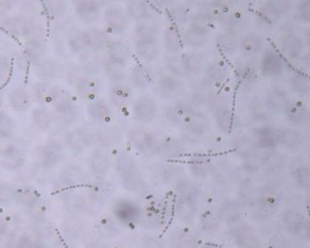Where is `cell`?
<instances>
[{
	"instance_id": "obj_1",
	"label": "cell",
	"mask_w": 310,
	"mask_h": 248,
	"mask_svg": "<svg viewBox=\"0 0 310 248\" xmlns=\"http://www.w3.org/2000/svg\"><path fill=\"white\" fill-rule=\"evenodd\" d=\"M166 66L170 74L182 79L200 74L206 66L202 57L190 52L186 54L170 55L166 60Z\"/></svg>"
},
{
	"instance_id": "obj_25",
	"label": "cell",
	"mask_w": 310,
	"mask_h": 248,
	"mask_svg": "<svg viewBox=\"0 0 310 248\" xmlns=\"http://www.w3.org/2000/svg\"><path fill=\"white\" fill-rule=\"evenodd\" d=\"M15 197V193L11 186L6 184H0V204H9Z\"/></svg>"
},
{
	"instance_id": "obj_24",
	"label": "cell",
	"mask_w": 310,
	"mask_h": 248,
	"mask_svg": "<svg viewBox=\"0 0 310 248\" xmlns=\"http://www.w3.org/2000/svg\"><path fill=\"white\" fill-rule=\"evenodd\" d=\"M50 115L44 108H37L33 112V120L38 128L46 129L50 125Z\"/></svg>"
},
{
	"instance_id": "obj_11",
	"label": "cell",
	"mask_w": 310,
	"mask_h": 248,
	"mask_svg": "<svg viewBox=\"0 0 310 248\" xmlns=\"http://www.w3.org/2000/svg\"><path fill=\"white\" fill-rule=\"evenodd\" d=\"M102 66L107 79L112 82L118 84L126 79V64L105 57L102 62Z\"/></svg>"
},
{
	"instance_id": "obj_26",
	"label": "cell",
	"mask_w": 310,
	"mask_h": 248,
	"mask_svg": "<svg viewBox=\"0 0 310 248\" xmlns=\"http://www.w3.org/2000/svg\"><path fill=\"white\" fill-rule=\"evenodd\" d=\"M219 45L222 50H225L226 52H229L230 50L233 48L234 43L232 42V37L226 34H222L219 36Z\"/></svg>"
},
{
	"instance_id": "obj_9",
	"label": "cell",
	"mask_w": 310,
	"mask_h": 248,
	"mask_svg": "<svg viewBox=\"0 0 310 248\" xmlns=\"http://www.w3.org/2000/svg\"><path fill=\"white\" fill-rule=\"evenodd\" d=\"M1 162L6 168L17 170L25 163V153L14 145H6L0 150Z\"/></svg>"
},
{
	"instance_id": "obj_29",
	"label": "cell",
	"mask_w": 310,
	"mask_h": 248,
	"mask_svg": "<svg viewBox=\"0 0 310 248\" xmlns=\"http://www.w3.org/2000/svg\"><path fill=\"white\" fill-rule=\"evenodd\" d=\"M33 248H46V247H44V246H42V245H39V244H35V245H34Z\"/></svg>"
},
{
	"instance_id": "obj_7",
	"label": "cell",
	"mask_w": 310,
	"mask_h": 248,
	"mask_svg": "<svg viewBox=\"0 0 310 248\" xmlns=\"http://www.w3.org/2000/svg\"><path fill=\"white\" fill-rule=\"evenodd\" d=\"M75 9L77 17L88 24L96 22L102 13V6L98 0H78Z\"/></svg>"
},
{
	"instance_id": "obj_3",
	"label": "cell",
	"mask_w": 310,
	"mask_h": 248,
	"mask_svg": "<svg viewBox=\"0 0 310 248\" xmlns=\"http://www.w3.org/2000/svg\"><path fill=\"white\" fill-rule=\"evenodd\" d=\"M185 85L182 79L174 75H161L153 86L154 94L163 100H173L183 94Z\"/></svg>"
},
{
	"instance_id": "obj_14",
	"label": "cell",
	"mask_w": 310,
	"mask_h": 248,
	"mask_svg": "<svg viewBox=\"0 0 310 248\" xmlns=\"http://www.w3.org/2000/svg\"><path fill=\"white\" fill-rule=\"evenodd\" d=\"M128 80L130 85L138 90L145 89L151 84L149 73L144 66L140 65L132 67L129 73Z\"/></svg>"
},
{
	"instance_id": "obj_19",
	"label": "cell",
	"mask_w": 310,
	"mask_h": 248,
	"mask_svg": "<svg viewBox=\"0 0 310 248\" xmlns=\"http://www.w3.org/2000/svg\"><path fill=\"white\" fill-rule=\"evenodd\" d=\"M203 72L207 81L211 84L222 82L226 79L227 76V72L223 66H219L216 63H212L205 66Z\"/></svg>"
},
{
	"instance_id": "obj_27",
	"label": "cell",
	"mask_w": 310,
	"mask_h": 248,
	"mask_svg": "<svg viewBox=\"0 0 310 248\" xmlns=\"http://www.w3.org/2000/svg\"><path fill=\"white\" fill-rule=\"evenodd\" d=\"M232 2V0H213V5L219 8H228Z\"/></svg>"
},
{
	"instance_id": "obj_2",
	"label": "cell",
	"mask_w": 310,
	"mask_h": 248,
	"mask_svg": "<svg viewBox=\"0 0 310 248\" xmlns=\"http://www.w3.org/2000/svg\"><path fill=\"white\" fill-rule=\"evenodd\" d=\"M211 22V17L209 14L195 15L183 33V39L187 46L190 48H200L206 45L210 37Z\"/></svg>"
},
{
	"instance_id": "obj_10",
	"label": "cell",
	"mask_w": 310,
	"mask_h": 248,
	"mask_svg": "<svg viewBox=\"0 0 310 248\" xmlns=\"http://www.w3.org/2000/svg\"><path fill=\"white\" fill-rule=\"evenodd\" d=\"M71 81L73 87L83 95H89L92 93H95V89L97 88V84L95 79H93L87 71L77 70L74 71Z\"/></svg>"
},
{
	"instance_id": "obj_21",
	"label": "cell",
	"mask_w": 310,
	"mask_h": 248,
	"mask_svg": "<svg viewBox=\"0 0 310 248\" xmlns=\"http://www.w3.org/2000/svg\"><path fill=\"white\" fill-rule=\"evenodd\" d=\"M15 132V124L12 118L5 113H0V137H12Z\"/></svg>"
},
{
	"instance_id": "obj_5",
	"label": "cell",
	"mask_w": 310,
	"mask_h": 248,
	"mask_svg": "<svg viewBox=\"0 0 310 248\" xmlns=\"http://www.w3.org/2000/svg\"><path fill=\"white\" fill-rule=\"evenodd\" d=\"M103 18L104 26L110 33H122L128 27V15L126 10L120 7L112 6L108 8L104 12Z\"/></svg>"
},
{
	"instance_id": "obj_16",
	"label": "cell",
	"mask_w": 310,
	"mask_h": 248,
	"mask_svg": "<svg viewBox=\"0 0 310 248\" xmlns=\"http://www.w3.org/2000/svg\"><path fill=\"white\" fill-rule=\"evenodd\" d=\"M68 46L71 51L75 54L82 53L84 50L89 48V43L87 38V31L79 30L71 35L68 39Z\"/></svg>"
},
{
	"instance_id": "obj_20",
	"label": "cell",
	"mask_w": 310,
	"mask_h": 248,
	"mask_svg": "<svg viewBox=\"0 0 310 248\" xmlns=\"http://www.w3.org/2000/svg\"><path fill=\"white\" fill-rule=\"evenodd\" d=\"M9 101H10L13 108L21 111V110H25L26 107L29 106V96L26 94V92L24 91L23 89L17 88L10 93Z\"/></svg>"
},
{
	"instance_id": "obj_23",
	"label": "cell",
	"mask_w": 310,
	"mask_h": 248,
	"mask_svg": "<svg viewBox=\"0 0 310 248\" xmlns=\"http://www.w3.org/2000/svg\"><path fill=\"white\" fill-rule=\"evenodd\" d=\"M58 147L53 145H47L41 149L38 157L40 159L42 165H51L57 160L55 154L58 152Z\"/></svg>"
},
{
	"instance_id": "obj_18",
	"label": "cell",
	"mask_w": 310,
	"mask_h": 248,
	"mask_svg": "<svg viewBox=\"0 0 310 248\" xmlns=\"http://www.w3.org/2000/svg\"><path fill=\"white\" fill-rule=\"evenodd\" d=\"M89 116L95 120H105L111 115V109L103 100H95L88 106Z\"/></svg>"
},
{
	"instance_id": "obj_4",
	"label": "cell",
	"mask_w": 310,
	"mask_h": 248,
	"mask_svg": "<svg viewBox=\"0 0 310 248\" xmlns=\"http://www.w3.org/2000/svg\"><path fill=\"white\" fill-rule=\"evenodd\" d=\"M134 50L142 61L153 63L161 56L158 37H134Z\"/></svg>"
},
{
	"instance_id": "obj_13",
	"label": "cell",
	"mask_w": 310,
	"mask_h": 248,
	"mask_svg": "<svg viewBox=\"0 0 310 248\" xmlns=\"http://www.w3.org/2000/svg\"><path fill=\"white\" fill-rule=\"evenodd\" d=\"M162 46L170 55L178 54L181 49V37L178 30L174 26H169L164 30L162 37Z\"/></svg>"
},
{
	"instance_id": "obj_17",
	"label": "cell",
	"mask_w": 310,
	"mask_h": 248,
	"mask_svg": "<svg viewBox=\"0 0 310 248\" xmlns=\"http://www.w3.org/2000/svg\"><path fill=\"white\" fill-rule=\"evenodd\" d=\"M131 97V89L121 83L110 88L109 98L115 106H122Z\"/></svg>"
},
{
	"instance_id": "obj_28",
	"label": "cell",
	"mask_w": 310,
	"mask_h": 248,
	"mask_svg": "<svg viewBox=\"0 0 310 248\" xmlns=\"http://www.w3.org/2000/svg\"><path fill=\"white\" fill-rule=\"evenodd\" d=\"M162 3H164L166 5L174 4V2H176L177 0H161Z\"/></svg>"
},
{
	"instance_id": "obj_8",
	"label": "cell",
	"mask_w": 310,
	"mask_h": 248,
	"mask_svg": "<svg viewBox=\"0 0 310 248\" xmlns=\"http://www.w3.org/2000/svg\"><path fill=\"white\" fill-rule=\"evenodd\" d=\"M129 18L136 22L152 20L155 17V10L153 6L146 0L130 1L127 9H125Z\"/></svg>"
},
{
	"instance_id": "obj_12",
	"label": "cell",
	"mask_w": 310,
	"mask_h": 248,
	"mask_svg": "<svg viewBox=\"0 0 310 248\" xmlns=\"http://www.w3.org/2000/svg\"><path fill=\"white\" fill-rule=\"evenodd\" d=\"M105 48V57L128 65L129 60L131 58V50L126 43L118 39L112 40L108 42Z\"/></svg>"
},
{
	"instance_id": "obj_22",
	"label": "cell",
	"mask_w": 310,
	"mask_h": 248,
	"mask_svg": "<svg viewBox=\"0 0 310 248\" xmlns=\"http://www.w3.org/2000/svg\"><path fill=\"white\" fill-rule=\"evenodd\" d=\"M55 111L59 116H61L64 119L72 118L75 116V107L73 103L68 100H63L57 104Z\"/></svg>"
},
{
	"instance_id": "obj_6",
	"label": "cell",
	"mask_w": 310,
	"mask_h": 248,
	"mask_svg": "<svg viewBox=\"0 0 310 248\" xmlns=\"http://www.w3.org/2000/svg\"><path fill=\"white\" fill-rule=\"evenodd\" d=\"M156 113L157 104L151 95H140L132 104V114L138 120L149 121L153 119Z\"/></svg>"
},
{
	"instance_id": "obj_15",
	"label": "cell",
	"mask_w": 310,
	"mask_h": 248,
	"mask_svg": "<svg viewBox=\"0 0 310 248\" xmlns=\"http://www.w3.org/2000/svg\"><path fill=\"white\" fill-rule=\"evenodd\" d=\"M87 38L89 43V49L93 51L102 49L107 45L108 36L104 30L100 29H91L87 30Z\"/></svg>"
},
{
	"instance_id": "obj_30",
	"label": "cell",
	"mask_w": 310,
	"mask_h": 248,
	"mask_svg": "<svg viewBox=\"0 0 310 248\" xmlns=\"http://www.w3.org/2000/svg\"><path fill=\"white\" fill-rule=\"evenodd\" d=\"M122 1H132V0H122Z\"/></svg>"
}]
</instances>
